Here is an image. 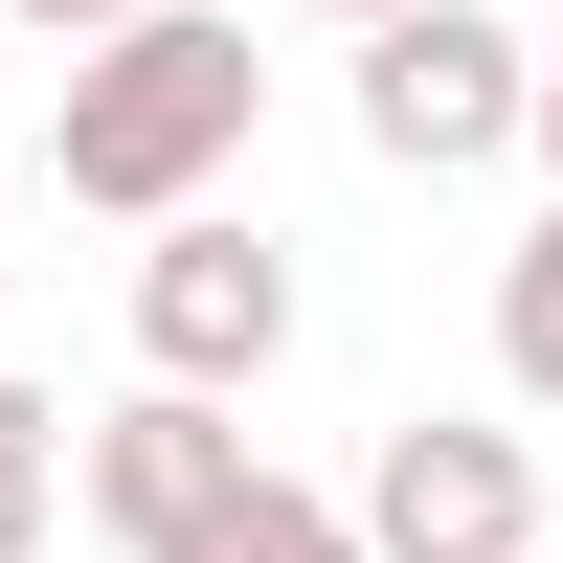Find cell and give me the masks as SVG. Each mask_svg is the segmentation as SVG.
Instances as JSON below:
<instances>
[{
  "mask_svg": "<svg viewBox=\"0 0 563 563\" xmlns=\"http://www.w3.org/2000/svg\"><path fill=\"white\" fill-rule=\"evenodd\" d=\"M249 113H271V68H249V23H203V0H135L113 45H68V113H45V180H68L90 225H180L225 158H249Z\"/></svg>",
  "mask_w": 563,
  "mask_h": 563,
  "instance_id": "obj_1",
  "label": "cell"
},
{
  "mask_svg": "<svg viewBox=\"0 0 563 563\" xmlns=\"http://www.w3.org/2000/svg\"><path fill=\"white\" fill-rule=\"evenodd\" d=\"M339 541H361V563H541V451L474 429V406H406V429L361 451Z\"/></svg>",
  "mask_w": 563,
  "mask_h": 563,
  "instance_id": "obj_2",
  "label": "cell"
},
{
  "mask_svg": "<svg viewBox=\"0 0 563 563\" xmlns=\"http://www.w3.org/2000/svg\"><path fill=\"white\" fill-rule=\"evenodd\" d=\"M361 158H406V180L519 158V23L496 0H384L361 23Z\"/></svg>",
  "mask_w": 563,
  "mask_h": 563,
  "instance_id": "obj_3",
  "label": "cell"
},
{
  "mask_svg": "<svg viewBox=\"0 0 563 563\" xmlns=\"http://www.w3.org/2000/svg\"><path fill=\"white\" fill-rule=\"evenodd\" d=\"M135 361H158L180 406L271 384V361H294V249H271V225H225V203H180L158 249H135Z\"/></svg>",
  "mask_w": 563,
  "mask_h": 563,
  "instance_id": "obj_4",
  "label": "cell"
},
{
  "mask_svg": "<svg viewBox=\"0 0 563 563\" xmlns=\"http://www.w3.org/2000/svg\"><path fill=\"white\" fill-rule=\"evenodd\" d=\"M249 474H271V451L225 429V406H180V384H135V406H90V429H68V496H90L135 563H180V541H203Z\"/></svg>",
  "mask_w": 563,
  "mask_h": 563,
  "instance_id": "obj_5",
  "label": "cell"
},
{
  "mask_svg": "<svg viewBox=\"0 0 563 563\" xmlns=\"http://www.w3.org/2000/svg\"><path fill=\"white\" fill-rule=\"evenodd\" d=\"M496 384H519V406H563V203L496 249Z\"/></svg>",
  "mask_w": 563,
  "mask_h": 563,
  "instance_id": "obj_6",
  "label": "cell"
},
{
  "mask_svg": "<svg viewBox=\"0 0 563 563\" xmlns=\"http://www.w3.org/2000/svg\"><path fill=\"white\" fill-rule=\"evenodd\" d=\"M180 563H361V541H339V496H294V474H249V496H225V519L180 541Z\"/></svg>",
  "mask_w": 563,
  "mask_h": 563,
  "instance_id": "obj_7",
  "label": "cell"
},
{
  "mask_svg": "<svg viewBox=\"0 0 563 563\" xmlns=\"http://www.w3.org/2000/svg\"><path fill=\"white\" fill-rule=\"evenodd\" d=\"M45 519H68V406H45V384H0V563H23Z\"/></svg>",
  "mask_w": 563,
  "mask_h": 563,
  "instance_id": "obj_8",
  "label": "cell"
},
{
  "mask_svg": "<svg viewBox=\"0 0 563 563\" xmlns=\"http://www.w3.org/2000/svg\"><path fill=\"white\" fill-rule=\"evenodd\" d=\"M519 135H541V180H563V23L519 45Z\"/></svg>",
  "mask_w": 563,
  "mask_h": 563,
  "instance_id": "obj_9",
  "label": "cell"
},
{
  "mask_svg": "<svg viewBox=\"0 0 563 563\" xmlns=\"http://www.w3.org/2000/svg\"><path fill=\"white\" fill-rule=\"evenodd\" d=\"M0 23H23V45H113L135 0H0Z\"/></svg>",
  "mask_w": 563,
  "mask_h": 563,
  "instance_id": "obj_10",
  "label": "cell"
},
{
  "mask_svg": "<svg viewBox=\"0 0 563 563\" xmlns=\"http://www.w3.org/2000/svg\"><path fill=\"white\" fill-rule=\"evenodd\" d=\"M316 23H384V0H316Z\"/></svg>",
  "mask_w": 563,
  "mask_h": 563,
  "instance_id": "obj_11",
  "label": "cell"
}]
</instances>
